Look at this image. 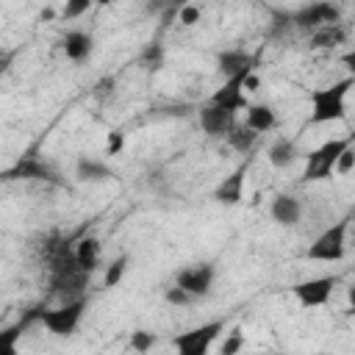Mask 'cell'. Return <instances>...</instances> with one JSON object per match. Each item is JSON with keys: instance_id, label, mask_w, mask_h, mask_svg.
<instances>
[{"instance_id": "6da1fadb", "label": "cell", "mask_w": 355, "mask_h": 355, "mask_svg": "<svg viewBox=\"0 0 355 355\" xmlns=\"http://www.w3.org/2000/svg\"><path fill=\"white\" fill-rule=\"evenodd\" d=\"M355 78L336 80L330 86L311 89L308 103H311V125H327V122H341L347 116V94L352 89Z\"/></svg>"}, {"instance_id": "7a4b0ae2", "label": "cell", "mask_w": 355, "mask_h": 355, "mask_svg": "<svg viewBox=\"0 0 355 355\" xmlns=\"http://www.w3.org/2000/svg\"><path fill=\"white\" fill-rule=\"evenodd\" d=\"M355 141V136H347V139H327L324 144H319L316 150H311L305 155V172H302V180H327L336 175V161L338 155L347 150V144Z\"/></svg>"}, {"instance_id": "3957f363", "label": "cell", "mask_w": 355, "mask_h": 355, "mask_svg": "<svg viewBox=\"0 0 355 355\" xmlns=\"http://www.w3.org/2000/svg\"><path fill=\"white\" fill-rule=\"evenodd\" d=\"M347 227H349L347 216L333 222L330 227H324L316 236V241L308 247L305 258L308 261H322V263H338L347 255Z\"/></svg>"}, {"instance_id": "277c9868", "label": "cell", "mask_w": 355, "mask_h": 355, "mask_svg": "<svg viewBox=\"0 0 355 355\" xmlns=\"http://www.w3.org/2000/svg\"><path fill=\"white\" fill-rule=\"evenodd\" d=\"M330 22H341V8L333 0H313L288 14V25H294L297 31H305V33H313Z\"/></svg>"}, {"instance_id": "5b68a950", "label": "cell", "mask_w": 355, "mask_h": 355, "mask_svg": "<svg viewBox=\"0 0 355 355\" xmlns=\"http://www.w3.org/2000/svg\"><path fill=\"white\" fill-rule=\"evenodd\" d=\"M83 311H86V300H83V297L67 300V302H61L58 308H44V311H42V324H44L53 336L67 338V336H72V333L78 330V324H80V319H83Z\"/></svg>"}, {"instance_id": "8992f818", "label": "cell", "mask_w": 355, "mask_h": 355, "mask_svg": "<svg viewBox=\"0 0 355 355\" xmlns=\"http://www.w3.org/2000/svg\"><path fill=\"white\" fill-rule=\"evenodd\" d=\"M222 330H225V319H214V322H205L194 330H186V333L175 336L172 344L180 355H205Z\"/></svg>"}, {"instance_id": "52a82bcc", "label": "cell", "mask_w": 355, "mask_h": 355, "mask_svg": "<svg viewBox=\"0 0 355 355\" xmlns=\"http://www.w3.org/2000/svg\"><path fill=\"white\" fill-rule=\"evenodd\" d=\"M336 283H338L336 275H322V277H311V280L294 283L291 294L297 297V302L302 308H319V305H327V300L333 297Z\"/></svg>"}, {"instance_id": "ba28073f", "label": "cell", "mask_w": 355, "mask_h": 355, "mask_svg": "<svg viewBox=\"0 0 355 355\" xmlns=\"http://www.w3.org/2000/svg\"><path fill=\"white\" fill-rule=\"evenodd\" d=\"M214 277H216L214 263H191V266H183V269L175 275V283L183 286V288L197 300V297H208V294H211Z\"/></svg>"}, {"instance_id": "9c48e42d", "label": "cell", "mask_w": 355, "mask_h": 355, "mask_svg": "<svg viewBox=\"0 0 355 355\" xmlns=\"http://www.w3.org/2000/svg\"><path fill=\"white\" fill-rule=\"evenodd\" d=\"M250 72H252V69H244V72H239V75L225 78L222 86L211 94V103H214V105H222V108H230V111H241V108L247 111L250 100H247V94H244V80H247Z\"/></svg>"}, {"instance_id": "30bf717a", "label": "cell", "mask_w": 355, "mask_h": 355, "mask_svg": "<svg viewBox=\"0 0 355 355\" xmlns=\"http://www.w3.org/2000/svg\"><path fill=\"white\" fill-rule=\"evenodd\" d=\"M89 277H92V272H83V269L50 275V294L58 297L61 302L78 300V297H83V288L89 286Z\"/></svg>"}, {"instance_id": "8fae6325", "label": "cell", "mask_w": 355, "mask_h": 355, "mask_svg": "<svg viewBox=\"0 0 355 355\" xmlns=\"http://www.w3.org/2000/svg\"><path fill=\"white\" fill-rule=\"evenodd\" d=\"M233 125H236V111L222 108V105H214V103H208V105L200 108V128H202L208 136L222 139V136L230 133Z\"/></svg>"}, {"instance_id": "7c38bea8", "label": "cell", "mask_w": 355, "mask_h": 355, "mask_svg": "<svg viewBox=\"0 0 355 355\" xmlns=\"http://www.w3.org/2000/svg\"><path fill=\"white\" fill-rule=\"evenodd\" d=\"M6 180H50V183H58V175L39 158H19L11 169L3 172Z\"/></svg>"}, {"instance_id": "4fadbf2b", "label": "cell", "mask_w": 355, "mask_h": 355, "mask_svg": "<svg viewBox=\"0 0 355 355\" xmlns=\"http://www.w3.org/2000/svg\"><path fill=\"white\" fill-rule=\"evenodd\" d=\"M247 166L250 164H239L227 178H222V183L214 189V200L222 205H239L244 200V178H247Z\"/></svg>"}, {"instance_id": "5bb4252c", "label": "cell", "mask_w": 355, "mask_h": 355, "mask_svg": "<svg viewBox=\"0 0 355 355\" xmlns=\"http://www.w3.org/2000/svg\"><path fill=\"white\" fill-rule=\"evenodd\" d=\"M269 214H272V219H275L277 225L294 227V225H300V219H302V205H300V200H297L294 194H275V200H272V205H269Z\"/></svg>"}, {"instance_id": "9a60e30c", "label": "cell", "mask_w": 355, "mask_h": 355, "mask_svg": "<svg viewBox=\"0 0 355 355\" xmlns=\"http://www.w3.org/2000/svg\"><path fill=\"white\" fill-rule=\"evenodd\" d=\"M216 69L225 78H230V75H239L244 69H255V58L241 47H227V50L216 53Z\"/></svg>"}, {"instance_id": "2e32d148", "label": "cell", "mask_w": 355, "mask_h": 355, "mask_svg": "<svg viewBox=\"0 0 355 355\" xmlns=\"http://www.w3.org/2000/svg\"><path fill=\"white\" fill-rule=\"evenodd\" d=\"M75 178H78L80 183H103V180L116 178V172H114L108 164H103L100 158L80 155V158L75 161Z\"/></svg>"}, {"instance_id": "e0dca14e", "label": "cell", "mask_w": 355, "mask_h": 355, "mask_svg": "<svg viewBox=\"0 0 355 355\" xmlns=\"http://www.w3.org/2000/svg\"><path fill=\"white\" fill-rule=\"evenodd\" d=\"M61 50H64V55H67L69 61L80 64V61H86V58L92 55L94 39H92V33H86V31H67V36L61 39Z\"/></svg>"}, {"instance_id": "ac0fdd59", "label": "cell", "mask_w": 355, "mask_h": 355, "mask_svg": "<svg viewBox=\"0 0 355 355\" xmlns=\"http://www.w3.org/2000/svg\"><path fill=\"white\" fill-rule=\"evenodd\" d=\"M75 258H78V266L83 272H94L100 266V258H103V244L97 236H83L78 239L75 244Z\"/></svg>"}, {"instance_id": "d6986e66", "label": "cell", "mask_w": 355, "mask_h": 355, "mask_svg": "<svg viewBox=\"0 0 355 355\" xmlns=\"http://www.w3.org/2000/svg\"><path fill=\"white\" fill-rule=\"evenodd\" d=\"M266 158H269V164H272L275 169H288V166L300 158L297 141H294V139H286V136L275 139V141H272V147L266 150Z\"/></svg>"}, {"instance_id": "ffe728a7", "label": "cell", "mask_w": 355, "mask_h": 355, "mask_svg": "<svg viewBox=\"0 0 355 355\" xmlns=\"http://www.w3.org/2000/svg\"><path fill=\"white\" fill-rule=\"evenodd\" d=\"M344 39H347V28H344L341 22H330V25H322L319 31L311 33L308 47H311V50H333V47H338Z\"/></svg>"}, {"instance_id": "44dd1931", "label": "cell", "mask_w": 355, "mask_h": 355, "mask_svg": "<svg viewBox=\"0 0 355 355\" xmlns=\"http://www.w3.org/2000/svg\"><path fill=\"white\" fill-rule=\"evenodd\" d=\"M247 125L258 133H266L277 125V114L269 103H250L247 105Z\"/></svg>"}, {"instance_id": "7402d4cb", "label": "cell", "mask_w": 355, "mask_h": 355, "mask_svg": "<svg viewBox=\"0 0 355 355\" xmlns=\"http://www.w3.org/2000/svg\"><path fill=\"white\" fill-rule=\"evenodd\" d=\"M258 136H261V133H258V130H252V128H250L247 122H244V125H239V122H236V125L230 128V133L225 136V141L230 144V150H236V153L247 155V153H250V150L255 147Z\"/></svg>"}, {"instance_id": "603a6c76", "label": "cell", "mask_w": 355, "mask_h": 355, "mask_svg": "<svg viewBox=\"0 0 355 355\" xmlns=\"http://www.w3.org/2000/svg\"><path fill=\"white\" fill-rule=\"evenodd\" d=\"M125 269H128V255H116L108 266H105V275H103V286L105 288H114L122 277H125Z\"/></svg>"}, {"instance_id": "cb8c5ba5", "label": "cell", "mask_w": 355, "mask_h": 355, "mask_svg": "<svg viewBox=\"0 0 355 355\" xmlns=\"http://www.w3.org/2000/svg\"><path fill=\"white\" fill-rule=\"evenodd\" d=\"M141 64H144L147 69H161V64H164V47H161L158 42L144 44V50H141Z\"/></svg>"}, {"instance_id": "d4e9b609", "label": "cell", "mask_w": 355, "mask_h": 355, "mask_svg": "<svg viewBox=\"0 0 355 355\" xmlns=\"http://www.w3.org/2000/svg\"><path fill=\"white\" fill-rule=\"evenodd\" d=\"M155 344H158V336L150 333V330H133V333H130V347H133L136 352H150Z\"/></svg>"}, {"instance_id": "484cf974", "label": "cell", "mask_w": 355, "mask_h": 355, "mask_svg": "<svg viewBox=\"0 0 355 355\" xmlns=\"http://www.w3.org/2000/svg\"><path fill=\"white\" fill-rule=\"evenodd\" d=\"M92 6H94V0H64V6H61V19H78V17H83Z\"/></svg>"}, {"instance_id": "4316f807", "label": "cell", "mask_w": 355, "mask_h": 355, "mask_svg": "<svg viewBox=\"0 0 355 355\" xmlns=\"http://www.w3.org/2000/svg\"><path fill=\"white\" fill-rule=\"evenodd\" d=\"M352 169H355V141H349L347 150L338 155V161H336V175H349Z\"/></svg>"}, {"instance_id": "83f0119b", "label": "cell", "mask_w": 355, "mask_h": 355, "mask_svg": "<svg viewBox=\"0 0 355 355\" xmlns=\"http://www.w3.org/2000/svg\"><path fill=\"white\" fill-rule=\"evenodd\" d=\"M241 347H244V336H241V330L236 327V330H230L227 338L219 344V352H222V355H236Z\"/></svg>"}, {"instance_id": "f1b7e54d", "label": "cell", "mask_w": 355, "mask_h": 355, "mask_svg": "<svg viewBox=\"0 0 355 355\" xmlns=\"http://www.w3.org/2000/svg\"><path fill=\"white\" fill-rule=\"evenodd\" d=\"M200 17H202V11H200V6H194V3H186V6H180V11H178V22L186 25V28L197 25Z\"/></svg>"}, {"instance_id": "f546056e", "label": "cell", "mask_w": 355, "mask_h": 355, "mask_svg": "<svg viewBox=\"0 0 355 355\" xmlns=\"http://www.w3.org/2000/svg\"><path fill=\"white\" fill-rule=\"evenodd\" d=\"M164 300H166L169 305H189V302H194V297H191L183 286H178V283H175L172 288L164 291Z\"/></svg>"}, {"instance_id": "4dcf8cb0", "label": "cell", "mask_w": 355, "mask_h": 355, "mask_svg": "<svg viewBox=\"0 0 355 355\" xmlns=\"http://www.w3.org/2000/svg\"><path fill=\"white\" fill-rule=\"evenodd\" d=\"M122 144H125V136H122L119 130H114V133H108V144H105V155H119V150H122Z\"/></svg>"}, {"instance_id": "1f68e13d", "label": "cell", "mask_w": 355, "mask_h": 355, "mask_svg": "<svg viewBox=\"0 0 355 355\" xmlns=\"http://www.w3.org/2000/svg\"><path fill=\"white\" fill-rule=\"evenodd\" d=\"M341 64H344V67H347V72L355 78V47H352V50H347V53L341 55Z\"/></svg>"}, {"instance_id": "d6a6232c", "label": "cell", "mask_w": 355, "mask_h": 355, "mask_svg": "<svg viewBox=\"0 0 355 355\" xmlns=\"http://www.w3.org/2000/svg\"><path fill=\"white\" fill-rule=\"evenodd\" d=\"M255 89H258V78L250 72V75H247V80H244V92H255Z\"/></svg>"}, {"instance_id": "836d02e7", "label": "cell", "mask_w": 355, "mask_h": 355, "mask_svg": "<svg viewBox=\"0 0 355 355\" xmlns=\"http://www.w3.org/2000/svg\"><path fill=\"white\" fill-rule=\"evenodd\" d=\"M347 300H349V313L355 316V283L347 288Z\"/></svg>"}, {"instance_id": "e575fe53", "label": "cell", "mask_w": 355, "mask_h": 355, "mask_svg": "<svg viewBox=\"0 0 355 355\" xmlns=\"http://www.w3.org/2000/svg\"><path fill=\"white\" fill-rule=\"evenodd\" d=\"M39 17H42V19H53V17H55V14H53V8H44V11H42V14H39Z\"/></svg>"}, {"instance_id": "d590c367", "label": "cell", "mask_w": 355, "mask_h": 355, "mask_svg": "<svg viewBox=\"0 0 355 355\" xmlns=\"http://www.w3.org/2000/svg\"><path fill=\"white\" fill-rule=\"evenodd\" d=\"M111 3H116V0H94V6H111Z\"/></svg>"}, {"instance_id": "8d00e7d4", "label": "cell", "mask_w": 355, "mask_h": 355, "mask_svg": "<svg viewBox=\"0 0 355 355\" xmlns=\"http://www.w3.org/2000/svg\"><path fill=\"white\" fill-rule=\"evenodd\" d=\"M352 6H355V0H352Z\"/></svg>"}]
</instances>
